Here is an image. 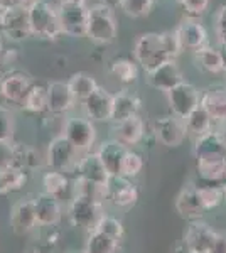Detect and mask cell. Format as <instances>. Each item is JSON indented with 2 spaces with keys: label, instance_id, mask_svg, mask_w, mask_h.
I'll return each mask as SVG.
<instances>
[{
  "label": "cell",
  "instance_id": "obj_1",
  "mask_svg": "<svg viewBox=\"0 0 226 253\" xmlns=\"http://www.w3.org/2000/svg\"><path fill=\"white\" fill-rule=\"evenodd\" d=\"M182 47L174 31L167 32H145L135 41L134 56L145 73L157 69L162 64L174 61L181 54Z\"/></svg>",
  "mask_w": 226,
  "mask_h": 253
},
{
  "label": "cell",
  "instance_id": "obj_2",
  "mask_svg": "<svg viewBox=\"0 0 226 253\" xmlns=\"http://www.w3.org/2000/svg\"><path fill=\"white\" fill-rule=\"evenodd\" d=\"M194 156L198 174L204 181L216 182L226 179V149L220 142L216 132L196 138Z\"/></svg>",
  "mask_w": 226,
  "mask_h": 253
},
{
  "label": "cell",
  "instance_id": "obj_3",
  "mask_svg": "<svg viewBox=\"0 0 226 253\" xmlns=\"http://www.w3.org/2000/svg\"><path fill=\"white\" fill-rule=\"evenodd\" d=\"M27 9L32 36H38V38L47 41H56L63 34L59 10L52 2H49V0H34Z\"/></svg>",
  "mask_w": 226,
  "mask_h": 253
},
{
  "label": "cell",
  "instance_id": "obj_4",
  "mask_svg": "<svg viewBox=\"0 0 226 253\" xmlns=\"http://www.w3.org/2000/svg\"><path fill=\"white\" fill-rule=\"evenodd\" d=\"M117 19L112 9L94 3L88 7V27L86 38L94 44H110L117 38Z\"/></svg>",
  "mask_w": 226,
  "mask_h": 253
},
{
  "label": "cell",
  "instance_id": "obj_5",
  "mask_svg": "<svg viewBox=\"0 0 226 253\" xmlns=\"http://www.w3.org/2000/svg\"><path fill=\"white\" fill-rule=\"evenodd\" d=\"M0 32L12 42H20L32 36L29 9L7 3L0 12Z\"/></svg>",
  "mask_w": 226,
  "mask_h": 253
},
{
  "label": "cell",
  "instance_id": "obj_6",
  "mask_svg": "<svg viewBox=\"0 0 226 253\" xmlns=\"http://www.w3.org/2000/svg\"><path fill=\"white\" fill-rule=\"evenodd\" d=\"M78 150L73 147L71 142L64 135H59L52 138L51 144L47 147V156L46 162L52 170H59V172H69L75 170L78 166Z\"/></svg>",
  "mask_w": 226,
  "mask_h": 253
},
{
  "label": "cell",
  "instance_id": "obj_7",
  "mask_svg": "<svg viewBox=\"0 0 226 253\" xmlns=\"http://www.w3.org/2000/svg\"><path fill=\"white\" fill-rule=\"evenodd\" d=\"M199 98L201 95L198 88L187 81H181L178 86L167 91V100H169L172 115H176L181 120H186L199 107Z\"/></svg>",
  "mask_w": 226,
  "mask_h": 253
},
{
  "label": "cell",
  "instance_id": "obj_8",
  "mask_svg": "<svg viewBox=\"0 0 226 253\" xmlns=\"http://www.w3.org/2000/svg\"><path fill=\"white\" fill-rule=\"evenodd\" d=\"M103 216V206L101 203L94 201V199L88 198V196L76 194L73 198L71 205H69V219L75 226L88 228L93 230L96 223Z\"/></svg>",
  "mask_w": 226,
  "mask_h": 253
},
{
  "label": "cell",
  "instance_id": "obj_9",
  "mask_svg": "<svg viewBox=\"0 0 226 253\" xmlns=\"http://www.w3.org/2000/svg\"><path fill=\"white\" fill-rule=\"evenodd\" d=\"M64 137L73 144L78 152H85L94 144L96 130L90 118L83 117H71L64 124Z\"/></svg>",
  "mask_w": 226,
  "mask_h": 253
},
{
  "label": "cell",
  "instance_id": "obj_10",
  "mask_svg": "<svg viewBox=\"0 0 226 253\" xmlns=\"http://www.w3.org/2000/svg\"><path fill=\"white\" fill-rule=\"evenodd\" d=\"M218 235L208 223L196 219L191 221L184 235V247L192 253H211Z\"/></svg>",
  "mask_w": 226,
  "mask_h": 253
},
{
  "label": "cell",
  "instance_id": "obj_11",
  "mask_svg": "<svg viewBox=\"0 0 226 253\" xmlns=\"http://www.w3.org/2000/svg\"><path fill=\"white\" fill-rule=\"evenodd\" d=\"M63 34L69 38H86L88 7L86 5H57Z\"/></svg>",
  "mask_w": 226,
  "mask_h": 253
},
{
  "label": "cell",
  "instance_id": "obj_12",
  "mask_svg": "<svg viewBox=\"0 0 226 253\" xmlns=\"http://www.w3.org/2000/svg\"><path fill=\"white\" fill-rule=\"evenodd\" d=\"M31 88V78L22 71H10L0 80V95L7 103L22 105Z\"/></svg>",
  "mask_w": 226,
  "mask_h": 253
},
{
  "label": "cell",
  "instance_id": "obj_13",
  "mask_svg": "<svg viewBox=\"0 0 226 253\" xmlns=\"http://www.w3.org/2000/svg\"><path fill=\"white\" fill-rule=\"evenodd\" d=\"M81 105H83L86 118H90L91 122H108V120H112L113 95H110L105 88L98 86Z\"/></svg>",
  "mask_w": 226,
  "mask_h": 253
},
{
  "label": "cell",
  "instance_id": "obj_14",
  "mask_svg": "<svg viewBox=\"0 0 226 253\" xmlns=\"http://www.w3.org/2000/svg\"><path fill=\"white\" fill-rule=\"evenodd\" d=\"M178 36L181 47L189 51H198V49L208 46V31L204 26L196 19H186L178 26L174 31Z\"/></svg>",
  "mask_w": 226,
  "mask_h": 253
},
{
  "label": "cell",
  "instance_id": "obj_15",
  "mask_svg": "<svg viewBox=\"0 0 226 253\" xmlns=\"http://www.w3.org/2000/svg\"><path fill=\"white\" fill-rule=\"evenodd\" d=\"M155 133L167 147H178L186 138V125L176 115H164L155 120Z\"/></svg>",
  "mask_w": 226,
  "mask_h": 253
},
{
  "label": "cell",
  "instance_id": "obj_16",
  "mask_svg": "<svg viewBox=\"0 0 226 253\" xmlns=\"http://www.w3.org/2000/svg\"><path fill=\"white\" fill-rule=\"evenodd\" d=\"M10 224L15 235L24 236L31 233L38 226V218H36L34 199H22L17 205H14L10 211Z\"/></svg>",
  "mask_w": 226,
  "mask_h": 253
},
{
  "label": "cell",
  "instance_id": "obj_17",
  "mask_svg": "<svg viewBox=\"0 0 226 253\" xmlns=\"http://www.w3.org/2000/svg\"><path fill=\"white\" fill-rule=\"evenodd\" d=\"M127 152H129V149L123 144H120L118 140H115V138L101 142V145L98 147V150H96L101 164L105 166L106 172L112 175V177L122 175V166H123V159H125Z\"/></svg>",
  "mask_w": 226,
  "mask_h": 253
},
{
  "label": "cell",
  "instance_id": "obj_18",
  "mask_svg": "<svg viewBox=\"0 0 226 253\" xmlns=\"http://www.w3.org/2000/svg\"><path fill=\"white\" fill-rule=\"evenodd\" d=\"M199 107H203L213 118V122H226V86L213 84L201 93Z\"/></svg>",
  "mask_w": 226,
  "mask_h": 253
},
{
  "label": "cell",
  "instance_id": "obj_19",
  "mask_svg": "<svg viewBox=\"0 0 226 253\" xmlns=\"http://www.w3.org/2000/svg\"><path fill=\"white\" fill-rule=\"evenodd\" d=\"M176 210L181 218L191 219V221H196L201 216L204 214V206L201 203L198 187L196 186H186L181 189V193L176 198Z\"/></svg>",
  "mask_w": 226,
  "mask_h": 253
},
{
  "label": "cell",
  "instance_id": "obj_20",
  "mask_svg": "<svg viewBox=\"0 0 226 253\" xmlns=\"http://www.w3.org/2000/svg\"><path fill=\"white\" fill-rule=\"evenodd\" d=\"M147 81L152 88L159 89V91H171L174 86H178L182 80V75H181V69L176 64V61H169V63L162 64L154 71L147 73Z\"/></svg>",
  "mask_w": 226,
  "mask_h": 253
},
{
  "label": "cell",
  "instance_id": "obj_21",
  "mask_svg": "<svg viewBox=\"0 0 226 253\" xmlns=\"http://www.w3.org/2000/svg\"><path fill=\"white\" fill-rule=\"evenodd\" d=\"M76 172H78V177L80 179H85V181H90V182H96V184H103V186H108L110 179L112 175L106 172L105 166L101 164L100 157L98 154H86L78 161V166H76Z\"/></svg>",
  "mask_w": 226,
  "mask_h": 253
},
{
  "label": "cell",
  "instance_id": "obj_22",
  "mask_svg": "<svg viewBox=\"0 0 226 253\" xmlns=\"http://www.w3.org/2000/svg\"><path fill=\"white\" fill-rule=\"evenodd\" d=\"M76 100L73 96L68 83L54 81L47 86V110L54 115H63L75 107Z\"/></svg>",
  "mask_w": 226,
  "mask_h": 253
},
{
  "label": "cell",
  "instance_id": "obj_23",
  "mask_svg": "<svg viewBox=\"0 0 226 253\" xmlns=\"http://www.w3.org/2000/svg\"><path fill=\"white\" fill-rule=\"evenodd\" d=\"M108 198L118 208H130L137 203L138 191L132 182L123 175L112 177L108 182Z\"/></svg>",
  "mask_w": 226,
  "mask_h": 253
},
{
  "label": "cell",
  "instance_id": "obj_24",
  "mask_svg": "<svg viewBox=\"0 0 226 253\" xmlns=\"http://www.w3.org/2000/svg\"><path fill=\"white\" fill-rule=\"evenodd\" d=\"M36 218L39 226H56L61 219V205L59 199L46 193L39 194L34 199Z\"/></svg>",
  "mask_w": 226,
  "mask_h": 253
},
{
  "label": "cell",
  "instance_id": "obj_25",
  "mask_svg": "<svg viewBox=\"0 0 226 253\" xmlns=\"http://www.w3.org/2000/svg\"><path fill=\"white\" fill-rule=\"evenodd\" d=\"M113 133L115 140H118L125 147L137 145L143 137V120L138 115L127 118V120L120 122V124H115Z\"/></svg>",
  "mask_w": 226,
  "mask_h": 253
},
{
  "label": "cell",
  "instance_id": "obj_26",
  "mask_svg": "<svg viewBox=\"0 0 226 253\" xmlns=\"http://www.w3.org/2000/svg\"><path fill=\"white\" fill-rule=\"evenodd\" d=\"M140 110V100L129 91H120L113 95V105H112V122L120 124V122L127 120L138 115Z\"/></svg>",
  "mask_w": 226,
  "mask_h": 253
},
{
  "label": "cell",
  "instance_id": "obj_27",
  "mask_svg": "<svg viewBox=\"0 0 226 253\" xmlns=\"http://www.w3.org/2000/svg\"><path fill=\"white\" fill-rule=\"evenodd\" d=\"M194 61L203 71L211 73V75H218V73L226 71V63L223 58V52L218 51L215 47L204 46L194 51Z\"/></svg>",
  "mask_w": 226,
  "mask_h": 253
},
{
  "label": "cell",
  "instance_id": "obj_28",
  "mask_svg": "<svg viewBox=\"0 0 226 253\" xmlns=\"http://www.w3.org/2000/svg\"><path fill=\"white\" fill-rule=\"evenodd\" d=\"M27 182V174L22 167L12 166L0 170V194H12L22 189Z\"/></svg>",
  "mask_w": 226,
  "mask_h": 253
},
{
  "label": "cell",
  "instance_id": "obj_29",
  "mask_svg": "<svg viewBox=\"0 0 226 253\" xmlns=\"http://www.w3.org/2000/svg\"><path fill=\"white\" fill-rule=\"evenodd\" d=\"M186 125V132L194 135L196 138L206 135V133L213 132V118L203 107H198L194 112L184 120Z\"/></svg>",
  "mask_w": 226,
  "mask_h": 253
},
{
  "label": "cell",
  "instance_id": "obj_30",
  "mask_svg": "<svg viewBox=\"0 0 226 253\" xmlns=\"http://www.w3.org/2000/svg\"><path fill=\"white\" fill-rule=\"evenodd\" d=\"M68 86L71 89L75 100L80 101V103H83L86 98L98 88V84L93 76L88 75V73H75V75L69 78Z\"/></svg>",
  "mask_w": 226,
  "mask_h": 253
},
{
  "label": "cell",
  "instance_id": "obj_31",
  "mask_svg": "<svg viewBox=\"0 0 226 253\" xmlns=\"http://www.w3.org/2000/svg\"><path fill=\"white\" fill-rule=\"evenodd\" d=\"M110 73L123 84L135 83L138 78L137 63L129 58H115L110 61Z\"/></svg>",
  "mask_w": 226,
  "mask_h": 253
},
{
  "label": "cell",
  "instance_id": "obj_32",
  "mask_svg": "<svg viewBox=\"0 0 226 253\" xmlns=\"http://www.w3.org/2000/svg\"><path fill=\"white\" fill-rule=\"evenodd\" d=\"M118 240L98 230H91L86 242V253H117Z\"/></svg>",
  "mask_w": 226,
  "mask_h": 253
},
{
  "label": "cell",
  "instance_id": "obj_33",
  "mask_svg": "<svg viewBox=\"0 0 226 253\" xmlns=\"http://www.w3.org/2000/svg\"><path fill=\"white\" fill-rule=\"evenodd\" d=\"M68 177L64 175V172L59 170H51L43 175V186H44V193L49 196H54V198L61 199L68 191Z\"/></svg>",
  "mask_w": 226,
  "mask_h": 253
},
{
  "label": "cell",
  "instance_id": "obj_34",
  "mask_svg": "<svg viewBox=\"0 0 226 253\" xmlns=\"http://www.w3.org/2000/svg\"><path fill=\"white\" fill-rule=\"evenodd\" d=\"M20 107L32 113H41L44 110H47V86L32 84V88L29 89L26 100L22 101Z\"/></svg>",
  "mask_w": 226,
  "mask_h": 253
},
{
  "label": "cell",
  "instance_id": "obj_35",
  "mask_svg": "<svg viewBox=\"0 0 226 253\" xmlns=\"http://www.w3.org/2000/svg\"><path fill=\"white\" fill-rule=\"evenodd\" d=\"M76 194L88 196V198L94 199L98 203H103L108 198V186L96 184V182H90L85 179H76Z\"/></svg>",
  "mask_w": 226,
  "mask_h": 253
},
{
  "label": "cell",
  "instance_id": "obj_36",
  "mask_svg": "<svg viewBox=\"0 0 226 253\" xmlns=\"http://www.w3.org/2000/svg\"><path fill=\"white\" fill-rule=\"evenodd\" d=\"M155 5V0H122L120 9L125 12L129 17L140 19L147 17Z\"/></svg>",
  "mask_w": 226,
  "mask_h": 253
},
{
  "label": "cell",
  "instance_id": "obj_37",
  "mask_svg": "<svg viewBox=\"0 0 226 253\" xmlns=\"http://www.w3.org/2000/svg\"><path fill=\"white\" fill-rule=\"evenodd\" d=\"M93 230H98V231H101V233H105V235H110L112 238L118 240V242H120L122 236H123V224H122V221H118V219L113 218V216H106V214L101 216V219L96 223V226H94Z\"/></svg>",
  "mask_w": 226,
  "mask_h": 253
},
{
  "label": "cell",
  "instance_id": "obj_38",
  "mask_svg": "<svg viewBox=\"0 0 226 253\" xmlns=\"http://www.w3.org/2000/svg\"><path fill=\"white\" fill-rule=\"evenodd\" d=\"M198 193L201 198V203H203L204 210H213L223 201V193H221V187H215V186H203L198 187Z\"/></svg>",
  "mask_w": 226,
  "mask_h": 253
},
{
  "label": "cell",
  "instance_id": "obj_39",
  "mask_svg": "<svg viewBox=\"0 0 226 253\" xmlns=\"http://www.w3.org/2000/svg\"><path fill=\"white\" fill-rule=\"evenodd\" d=\"M14 128H15V120L12 110L0 105V142L12 140Z\"/></svg>",
  "mask_w": 226,
  "mask_h": 253
},
{
  "label": "cell",
  "instance_id": "obj_40",
  "mask_svg": "<svg viewBox=\"0 0 226 253\" xmlns=\"http://www.w3.org/2000/svg\"><path fill=\"white\" fill-rule=\"evenodd\" d=\"M142 167H143L142 157L138 156V154L132 152V150H129V152L125 154V159H123L122 175L123 177H134V175H137L140 172Z\"/></svg>",
  "mask_w": 226,
  "mask_h": 253
},
{
  "label": "cell",
  "instance_id": "obj_41",
  "mask_svg": "<svg viewBox=\"0 0 226 253\" xmlns=\"http://www.w3.org/2000/svg\"><path fill=\"white\" fill-rule=\"evenodd\" d=\"M15 166V144L12 140L0 142V170Z\"/></svg>",
  "mask_w": 226,
  "mask_h": 253
},
{
  "label": "cell",
  "instance_id": "obj_42",
  "mask_svg": "<svg viewBox=\"0 0 226 253\" xmlns=\"http://www.w3.org/2000/svg\"><path fill=\"white\" fill-rule=\"evenodd\" d=\"M182 9L187 12L191 17H199L209 7V0H179Z\"/></svg>",
  "mask_w": 226,
  "mask_h": 253
},
{
  "label": "cell",
  "instance_id": "obj_43",
  "mask_svg": "<svg viewBox=\"0 0 226 253\" xmlns=\"http://www.w3.org/2000/svg\"><path fill=\"white\" fill-rule=\"evenodd\" d=\"M215 31L220 44H226V5H221L215 17Z\"/></svg>",
  "mask_w": 226,
  "mask_h": 253
},
{
  "label": "cell",
  "instance_id": "obj_44",
  "mask_svg": "<svg viewBox=\"0 0 226 253\" xmlns=\"http://www.w3.org/2000/svg\"><path fill=\"white\" fill-rule=\"evenodd\" d=\"M211 253H226V235H218Z\"/></svg>",
  "mask_w": 226,
  "mask_h": 253
},
{
  "label": "cell",
  "instance_id": "obj_45",
  "mask_svg": "<svg viewBox=\"0 0 226 253\" xmlns=\"http://www.w3.org/2000/svg\"><path fill=\"white\" fill-rule=\"evenodd\" d=\"M215 132L218 138H220V142L226 149V122H220V126H218V130H215Z\"/></svg>",
  "mask_w": 226,
  "mask_h": 253
},
{
  "label": "cell",
  "instance_id": "obj_46",
  "mask_svg": "<svg viewBox=\"0 0 226 253\" xmlns=\"http://www.w3.org/2000/svg\"><path fill=\"white\" fill-rule=\"evenodd\" d=\"M100 3L101 5H105V7H108V9H118L120 7V3H122V0H100Z\"/></svg>",
  "mask_w": 226,
  "mask_h": 253
},
{
  "label": "cell",
  "instance_id": "obj_47",
  "mask_svg": "<svg viewBox=\"0 0 226 253\" xmlns=\"http://www.w3.org/2000/svg\"><path fill=\"white\" fill-rule=\"evenodd\" d=\"M34 0H7V3L10 5H17V7H29Z\"/></svg>",
  "mask_w": 226,
  "mask_h": 253
},
{
  "label": "cell",
  "instance_id": "obj_48",
  "mask_svg": "<svg viewBox=\"0 0 226 253\" xmlns=\"http://www.w3.org/2000/svg\"><path fill=\"white\" fill-rule=\"evenodd\" d=\"M59 5H86V0H59Z\"/></svg>",
  "mask_w": 226,
  "mask_h": 253
},
{
  "label": "cell",
  "instance_id": "obj_49",
  "mask_svg": "<svg viewBox=\"0 0 226 253\" xmlns=\"http://www.w3.org/2000/svg\"><path fill=\"white\" fill-rule=\"evenodd\" d=\"M176 253H192V252H189L186 247H179L178 250H176Z\"/></svg>",
  "mask_w": 226,
  "mask_h": 253
},
{
  "label": "cell",
  "instance_id": "obj_50",
  "mask_svg": "<svg viewBox=\"0 0 226 253\" xmlns=\"http://www.w3.org/2000/svg\"><path fill=\"white\" fill-rule=\"evenodd\" d=\"M221 193H223V201H226V182L221 186Z\"/></svg>",
  "mask_w": 226,
  "mask_h": 253
},
{
  "label": "cell",
  "instance_id": "obj_51",
  "mask_svg": "<svg viewBox=\"0 0 226 253\" xmlns=\"http://www.w3.org/2000/svg\"><path fill=\"white\" fill-rule=\"evenodd\" d=\"M221 52H223V58H225V63H226V44H223V51Z\"/></svg>",
  "mask_w": 226,
  "mask_h": 253
},
{
  "label": "cell",
  "instance_id": "obj_52",
  "mask_svg": "<svg viewBox=\"0 0 226 253\" xmlns=\"http://www.w3.org/2000/svg\"><path fill=\"white\" fill-rule=\"evenodd\" d=\"M69 253H86V252H69Z\"/></svg>",
  "mask_w": 226,
  "mask_h": 253
},
{
  "label": "cell",
  "instance_id": "obj_53",
  "mask_svg": "<svg viewBox=\"0 0 226 253\" xmlns=\"http://www.w3.org/2000/svg\"><path fill=\"white\" fill-rule=\"evenodd\" d=\"M0 66H2V61H0Z\"/></svg>",
  "mask_w": 226,
  "mask_h": 253
}]
</instances>
